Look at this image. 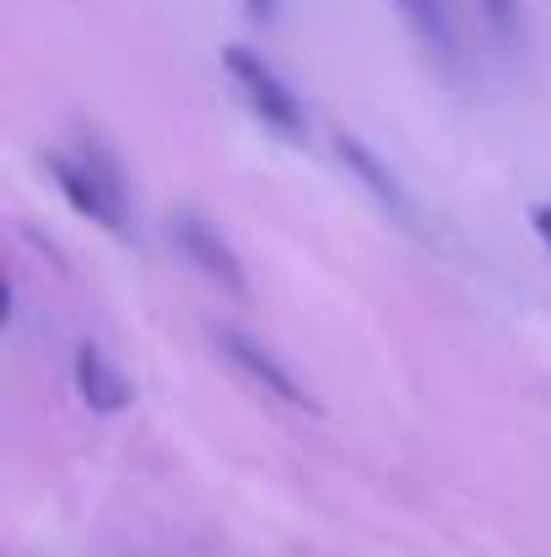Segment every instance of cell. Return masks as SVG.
<instances>
[{"mask_svg": "<svg viewBox=\"0 0 551 557\" xmlns=\"http://www.w3.org/2000/svg\"><path fill=\"white\" fill-rule=\"evenodd\" d=\"M71 373H76V395L87 400V411L92 417H120L130 400H136V389H130V373L120 369L98 342H82L76 347V358H71Z\"/></svg>", "mask_w": 551, "mask_h": 557, "instance_id": "obj_7", "label": "cell"}, {"mask_svg": "<svg viewBox=\"0 0 551 557\" xmlns=\"http://www.w3.org/2000/svg\"><path fill=\"white\" fill-rule=\"evenodd\" d=\"M249 11L254 16H276V0H249Z\"/></svg>", "mask_w": 551, "mask_h": 557, "instance_id": "obj_10", "label": "cell"}, {"mask_svg": "<svg viewBox=\"0 0 551 557\" xmlns=\"http://www.w3.org/2000/svg\"><path fill=\"white\" fill-rule=\"evenodd\" d=\"M530 227H536V238L547 244V255H551V200H536V206H530Z\"/></svg>", "mask_w": 551, "mask_h": 557, "instance_id": "obj_9", "label": "cell"}, {"mask_svg": "<svg viewBox=\"0 0 551 557\" xmlns=\"http://www.w3.org/2000/svg\"><path fill=\"white\" fill-rule=\"evenodd\" d=\"M336 158H341V163H347V174L373 195V206H378L384 216H395L400 227H416V222H422V216H416V195L405 189V180H400V174H395V169L367 147L363 136L341 131V136H336Z\"/></svg>", "mask_w": 551, "mask_h": 557, "instance_id": "obj_6", "label": "cell"}, {"mask_svg": "<svg viewBox=\"0 0 551 557\" xmlns=\"http://www.w3.org/2000/svg\"><path fill=\"white\" fill-rule=\"evenodd\" d=\"M43 169H49L54 189L65 195V206H71L76 216L98 222V227L114 233V238L130 233V216H125V206H130V200H125V180H120L114 158H109L92 136H82L76 152H49Z\"/></svg>", "mask_w": 551, "mask_h": 557, "instance_id": "obj_1", "label": "cell"}, {"mask_svg": "<svg viewBox=\"0 0 551 557\" xmlns=\"http://www.w3.org/2000/svg\"><path fill=\"white\" fill-rule=\"evenodd\" d=\"M168 238H174V249H179L205 282H216V287H222V293H233V298H249V271H243L238 249H233V244H227L205 216L179 211V216L168 222Z\"/></svg>", "mask_w": 551, "mask_h": 557, "instance_id": "obj_3", "label": "cell"}, {"mask_svg": "<svg viewBox=\"0 0 551 557\" xmlns=\"http://www.w3.org/2000/svg\"><path fill=\"white\" fill-rule=\"evenodd\" d=\"M222 65H227L238 98L249 103V114H254L271 136H281L287 147H303V141H309V114H303L298 92L287 87V76H276L271 60H260V54L243 49V44H227V49H222Z\"/></svg>", "mask_w": 551, "mask_h": 557, "instance_id": "obj_2", "label": "cell"}, {"mask_svg": "<svg viewBox=\"0 0 551 557\" xmlns=\"http://www.w3.org/2000/svg\"><path fill=\"white\" fill-rule=\"evenodd\" d=\"M216 347L227 352V363L243 373V379H254L260 389H271L281 406H298V411H314V395L303 389V379L287 369L260 336H249V331H233V325H222L216 331Z\"/></svg>", "mask_w": 551, "mask_h": 557, "instance_id": "obj_5", "label": "cell"}, {"mask_svg": "<svg viewBox=\"0 0 551 557\" xmlns=\"http://www.w3.org/2000/svg\"><path fill=\"white\" fill-rule=\"evenodd\" d=\"M405 22V33L422 44V54L460 76L465 71V22H460V0H389Z\"/></svg>", "mask_w": 551, "mask_h": 557, "instance_id": "obj_4", "label": "cell"}, {"mask_svg": "<svg viewBox=\"0 0 551 557\" xmlns=\"http://www.w3.org/2000/svg\"><path fill=\"white\" fill-rule=\"evenodd\" d=\"M476 5H481V16L492 22L498 38H519V33H525V11H519V0H476Z\"/></svg>", "mask_w": 551, "mask_h": 557, "instance_id": "obj_8", "label": "cell"}]
</instances>
